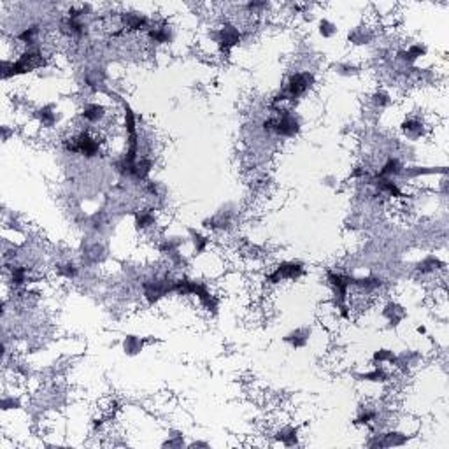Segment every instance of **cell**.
<instances>
[{
	"mask_svg": "<svg viewBox=\"0 0 449 449\" xmlns=\"http://www.w3.org/2000/svg\"><path fill=\"white\" fill-rule=\"evenodd\" d=\"M123 22L125 27L130 28V30H144V28L149 27V19L144 14H139V12H127V14H123Z\"/></svg>",
	"mask_w": 449,
	"mask_h": 449,
	"instance_id": "9c48e42d",
	"label": "cell"
},
{
	"mask_svg": "<svg viewBox=\"0 0 449 449\" xmlns=\"http://www.w3.org/2000/svg\"><path fill=\"white\" fill-rule=\"evenodd\" d=\"M335 32H337V27H335L334 23H330L328 19H321V22H320V33L323 37H331V35H335Z\"/></svg>",
	"mask_w": 449,
	"mask_h": 449,
	"instance_id": "cb8c5ba5",
	"label": "cell"
},
{
	"mask_svg": "<svg viewBox=\"0 0 449 449\" xmlns=\"http://www.w3.org/2000/svg\"><path fill=\"white\" fill-rule=\"evenodd\" d=\"M148 37L153 43H158V44H167L170 43L172 39V33H170V28L169 27H158V28H149L148 30Z\"/></svg>",
	"mask_w": 449,
	"mask_h": 449,
	"instance_id": "4fadbf2b",
	"label": "cell"
},
{
	"mask_svg": "<svg viewBox=\"0 0 449 449\" xmlns=\"http://www.w3.org/2000/svg\"><path fill=\"white\" fill-rule=\"evenodd\" d=\"M402 132H404V135L407 137V139L418 141L419 137L425 133V125L416 118L405 120L404 123H402Z\"/></svg>",
	"mask_w": 449,
	"mask_h": 449,
	"instance_id": "52a82bcc",
	"label": "cell"
},
{
	"mask_svg": "<svg viewBox=\"0 0 449 449\" xmlns=\"http://www.w3.org/2000/svg\"><path fill=\"white\" fill-rule=\"evenodd\" d=\"M270 128L274 130L276 133H279V135L283 137H293L297 132H299V120L295 118V114H291L289 111H281L279 118L278 120H270L265 123V128Z\"/></svg>",
	"mask_w": 449,
	"mask_h": 449,
	"instance_id": "277c9868",
	"label": "cell"
},
{
	"mask_svg": "<svg viewBox=\"0 0 449 449\" xmlns=\"http://www.w3.org/2000/svg\"><path fill=\"white\" fill-rule=\"evenodd\" d=\"M60 274L65 276V278H74L75 268H74V265H65V268H62V270H60Z\"/></svg>",
	"mask_w": 449,
	"mask_h": 449,
	"instance_id": "484cf974",
	"label": "cell"
},
{
	"mask_svg": "<svg viewBox=\"0 0 449 449\" xmlns=\"http://www.w3.org/2000/svg\"><path fill=\"white\" fill-rule=\"evenodd\" d=\"M402 170H404V167L400 165V162L397 160V158H389L388 162L383 165V169L379 170V174H377V178H398V175H402Z\"/></svg>",
	"mask_w": 449,
	"mask_h": 449,
	"instance_id": "30bf717a",
	"label": "cell"
},
{
	"mask_svg": "<svg viewBox=\"0 0 449 449\" xmlns=\"http://www.w3.org/2000/svg\"><path fill=\"white\" fill-rule=\"evenodd\" d=\"M135 225H137V228H141V230L149 228V226L154 225V216L151 212H146V211L137 212L135 214Z\"/></svg>",
	"mask_w": 449,
	"mask_h": 449,
	"instance_id": "ac0fdd59",
	"label": "cell"
},
{
	"mask_svg": "<svg viewBox=\"0 0 449 449\" xmlns=\"http://www.w3.org/2000/svg\"><path fill=\"white\" fill-rule=\"evenodd\" d=\"M300 276H304V267L300 263H295V262H284L278 265L274 272L267 278L268 283H279V281H286V279H299Z\"/></svg>",
	"mask_w": 449,
	"mask_h": 449,
	"instance_id": "5b68a950",
	"label": "cell"
},
{
	"mask_svg": "<svg viewBox=\"0 0 449 449\" xmlns=\"http://www.w3.org/2000/svg\"><path fill=\"white\" fill-rule=\"evenodd\" d=\"M239 41H241V33H239V30L233 25H225L216 33V43H220L223 49L233 48V46L239 44Z\"/></svg>",
	"mask_w": 449,
	"mask_h": 449,
	"instance_id": "8992f818",
	"label": "cell"
},
{
	"mask_svg": "<svg viewBox=\"0 0 449 449\" xmlns=\"http://www.w3.org/2000/svg\"><path fill=\"white\" fill-rule=\"evenodd\" d=\"M314 83V77L313 74L309 72H299V74H293L289 77L286 88L284 91L281 93V99L279 100H286V99H299V96L305 95L307 91L310 90Z\"/></svg>",
	"mask_w": 449,
	"mask_h": 449,
	"instance_id": "7a4b0ae2",
	"label": "cell"
},
{
	"mask_svg": "<svg viewBox=\"0 0 449 449\" xmlns=\"http://www.w3.org/2000/svg\"><path fill=\"white\" fill-rule=\"evenodd\" d=\"M37 116H39L41 123H43V127H46V128H51V127H54V123H56V112H54L53 106L43 107Z\"/></svg>",
	"mask_w": 449,
	"mask_h": 449,
	"instance_id": "9a60e30c",
	"label": "cell"
},
{
	"mask_svg": "<svg viewBox=\"0 0 449 449\" xmlns=\"http://www.w3.org/2000/svg\"><path fill=\"white\" fill-rule=\"evenodd\" d=\"M104 116H106V109H104V106H100V104H88L81 112V118L91 125L104 120Z\"/></svg>",
	"mask_w": 449,
	"mask_h": 449,
	"instance_id": "ba28073f",
	"label": "cell"
},
{
	"mask_svg": "<svg viewBox=\"0 0 449 449\" xmlns=\"http://www.w3.org/2000/svg\"><path fill=\"white\" fill-rule=\"evenodd\" d=\"M360 381H372V383H384L388 381V374L384 372V368L376 367L372 372H367V374H360Z\"/></svg>",
	"mask_w": 449,
	"mask_h": 449,
	"instance_id": "e0dca14e",
	"label": "cell"
},
{
	"mask_svg": "<svg viewBox=\"0 0 449 449\" xmlns=\"http://www.w3.org/2000/svg\"><path fill=\"white\" fill-rule=\"evenodd\" d=\"M65 149L70 151V153H79L91 158L100 153V142L99 139H95V137L88 135V133H79L77 137L69 139L65 142Z\"/></svg>",
	"mask_w": 449,
	"mask_h": 449,
	"instance_id": "3957f363",
	"label": "cell"
},
{
	"mask_svg": "<svg viewBox=\"0 0 449 449\" xmlns=\"http://www.w3.org/2000/svg\"><path fill=\"white\" fill-rule=\"evenodd\" d=\"M383 314H384L386 318H388L392 325H398V321H402V320H404V316H405L404 310H402V307H398V305L393 304V302H392V304L386 305V309H384Z\"/></svg>",
	"mask_w": 449,
	"mask_h": 449,
	"instance_id": "2e32d148",
	"label": "cell"
},
{
	"mask_svg": "<svg viewBox=\"0 0 449 449\" xmlns=\"http://www.w3.org/2000/svg\"><path fill=\"white\" fill-rule=\"evenodd\" d=\"M278 440H281L284 446H293V444L297 442V430H295V428H291V426L284 428V430L279 432Z\"/></svg>",
	"mask_w": 449,
	"mask_h": 449,
	"instance_id": "d6986e66",
	"label": "cell"
},
{
	"mask_svg": "<svg viewBox=\"0 0 449 449\" xmlns=\"http://www.w3.org/2000/svg\"><path fill=\"white\" fill-rule=\"evenodd\" d=\"M374 362L377 363H384V362H395V355L392 353V351L389 349H379V351H376L374 353Z\"/></svg>",
	"mask_w": 449,
	"mask_h": 449,
	"instance_id": "603a6c76",
	"label": "cell"
},
{
	"mask_svg": "<svg viewBox=\"0 0 449 449\" xmlns=\"http://www.w3.org/2000/svg\"><path fill=\"white\" fill-rule=\"evenodd\" d=\"M37 27H30V28H25V30L19 33L18 35V39L22 41V43H25V44H28V46H32L33 43H35V37H37Z\"/></svg>",
	"mask_w": 449,
	"mask_h": 449,
	"instance_id": "44dd1931",
	"label": "cell"
},
{
	"mask_svg": "<svg viewBox=\"0 0 449 449\" xmlns=\"http://www.w3.org/2000/svg\"><path fill=\"white\" fill-rule=\"evenodd\" d=\"M144 344H146V339H141V337H137V335H127L123 341V349L127 355L133 356V355L141 353Z\"/></svg>",
	"mask_w": 449,
	"mask_h": 449,
	"instance_id": "8fae6325",
	"label": "cell"
},
{
	"mask_svg": "<svg viewBox=\"0 0 449 449\" xmlns=\"http://www.w3.org/2000/svg\"><path fill=\"white\" fill-rule=\"evenodd\" d=\"M439 267H442V263H440L435 257H426L421 263H419V270H423V272H432Z\"/></svg>",
	"mask_w": 449,
	"mask_h": 449,
	"instance_id": "7402d4cb",
	"label": "cell"
},
{
	"mask_svg": "<svg viewBox=\"0 0 449 449\" xmlns=\"http://www.w3.org/2000/svg\"><path fill=\"white\" fill-rule=\"evenodd\" d=\"M309 335H310V330L299 328V330L291 331V334H288L286 337H284V341H286L288 344H291L293 347H304L309 341Z\"/></svg>",
	"mask_w": 449,
	"mask_h": 449,
	"instance_id": "7c38bea8",
	"label": "cell"
},
{
	"mask_svg": "<svg viewBox=\"0 0 449 449\" xmlns=\"http://www.w3.org/2000/svg\"><path fill=\"white\" fill-rule=\"evenodd\" d=\"M349 41H351V43H355V44H367L368 35H367V33H363L362 28H356L353 33H349Z\"/></svg>",
	"mask_w": 449,
	"mask_h": 449,
	"instance_id": "d4e9b609",
	"label": "cell"
},
{
	"mask_svg": "<svg viewBox=\"0 0 449 449\" xmlns=\"http://www.w3.org/2000/svg\"><path fill=\"white\" fill-rule=\"evenodd\" d=\"M44 64L46 62L39 49H28V51H25L22 56L16 62H12V64L4 62V77L7 79V77H12V75L32 72V70H35L37 67H43Z\"/></svg>",
	"mask_w": 449,
	"mask_h": 449,
	"instance_id": "6da1fadb",
	"label": "cell"
},
{
	"mask_svg": "<svg viewBox=\"0 0 449 449\" xmlns=\"http://www.w3.org/2000/svg\"><path fill=\"white\" fill-rule=\"evenodd\" d=\"M191 237H193V244H195V249H197V255H200L202 251L207 247L209 244V239H205L204 236H200L199 232H195V230H190Z\"/></svg>",
	"mask_w": 449,
	"mask_h": 449,
	"instance_id": "ffe728a7",
	"label": "cell"
},
{
	"mask_svg": "<svg viewBox=\"0 0 449 449\" xmlns=\"http://www.w3.org/2000/svg\"><path fill=\"white\" fill-rule=\"evenodd\" d=\"M423 54H426V48L418 44V46H411L407 51H400L398 53V56H400L404 62H407V64H413L414 60H418V58L423 56Z\"/></svg>",
	"mask_w": 449,
	"mask_h": 449,
	"instance_id": "5bb4252c",
	"label": "cell"
}]
</instances>
